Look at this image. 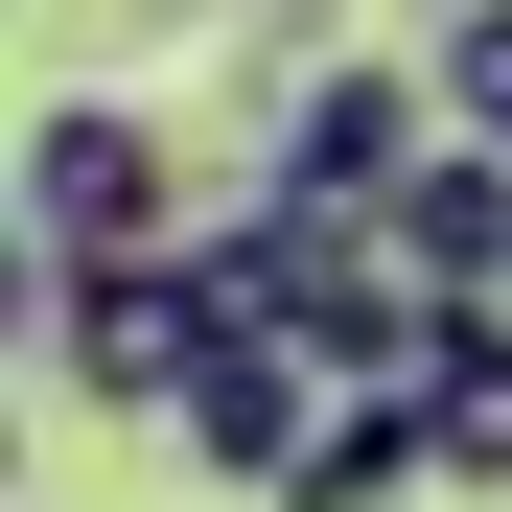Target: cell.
<instances>
[{
  "mask_svg": "<svg viewBox=\"0 0 512 512\" xmlns=\"http://www.w3.org/2000/svg\"><path fill=\"white\" fill-rule=\"evenodd\" d=\"M419 70H443L466 140H512V0H443V47H419Z\"/></svg>",
  "mask_w": 512,
  "mask_h": 512,
  "instance_id": "obj_6",
  "label": "cell"
},
{
  "mask_svg": "<svg viewBox=\"0 0 512 512\" xmlns=\"http://www.w3.org/2000/svg\"><path fill=\"white\" fill-rule=\"evenodd\" d=\"M419 24H443V0H419Z\"/></svg>",
  "mask_w": 512,
  "mask_h": 512,
  "instance_id": "obj_7",
  "label": "cell"
},
{
  "mask_svg": "<svg viewBox=\"0 0 512 512\" xmlns=\"http://www.w3.org/2000/svg\"><path fill=\"white\" fill-rule=\"evenodd\" d=\"M419 140H443V70L326 47V70H303V117L256 140V187H303V210H396V187H419Z\"/></svg>",
  "mask_w": 512,
  "mask_h": 512,
  "instance_id": "obj_3",
  "label": "cell"
},
{
  "mask_svg": "<svg viewBox=\"0 0 512 512\" xmlns=\"http://www.w3.org/2000/svg\"><path fill=\"white\" fill-rule=\"evenodd\" d=\"M24 326H47V373L94 396V419H187V373L233 350V280H210V233L94 256V280H47V256H24Z\"/></svg>",
  "mask_w": 512,
  "mask_h": 512,
  "instance_id": "obj_1",
  "label": "cell"
},
{
  "mask_svg": "<svg viewBox=\"0 0 512 512\" xmlns=\"http://www.w3.org/2000/svg\"><path fill=\"white\" fill-rule=\"evenodd\" d=\"M419 489H443V512H512V303H466L443 373H419Z\"/></svg>",
  "mask_w": 512,
  "mask_h": 512,
  "instance_id": "obj_5",
  "label": "cell"
},
{
  "mask_svg": "<svg viewBox=\"0 0 512 512\" xmlns=\"http://www.w3.org/2000/svg\"><path fill=\"white\" fill-rule=\"evenodd\" d=\"M326 419H350V373H326L303 326H233V350L187 373V419H163V443H187V466H210L233 512H280V466L326 443Z\"/></svg>",
  "mask_w": 512,
  "mask_h": 512,
  "instance_id": "obj_4",
  "label": "cell"
},
{
  "mask_svg": "<svg viewBox=\"0 0 512 512\" xmlns=\"http://www.w3.org/2000/svg\"><path fill=\"white\" fill-rule=\"evenodd\" d=\"M163 233H210L187 210V140H163L140 94H47L24 117V256L94 280V256H163Z\"/></svg>",
  "mask_w": 512,
  "mask_h": 512,
  "instance_id": "obj_2",
  "label": "cell"
}]
</instances>
